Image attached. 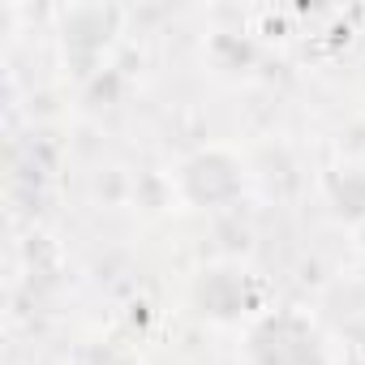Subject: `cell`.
I'll list each match as a JSON object with an SVG mask.
<instances>
[{"instance_id": "obj_1", "label": "cell", "mask_w": 365, "mask_h": 365, "mask_svg": "<svg viewBox=\"0 0 365 365\" xmlns=\"http://www.w3.org/2000/svg\"><path fill=\"white\" fill-rule=\"evenodd\" d=\"M250 344H254V356L271 352V361L262 365H322V344L318 335H309L301 318H267Z\"/></svg>"}]
</instances>
